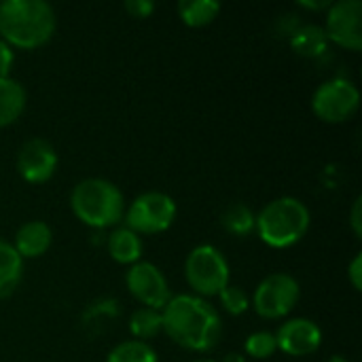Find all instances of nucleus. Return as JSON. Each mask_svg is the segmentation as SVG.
I'll use <instances>...</instances> for the list:
<instances>
[{"instance_id":"1","label":"nucleus","mask_w":362,"mask_h":362,"mask_svg":"<svg viewBox=\"0 0 362 362\" xmlns=\"http://www.w3.org/2000/svg\"><path fill=\"white\" fill-rule=\"evenodd\" d=\"M163 333L180 348L191 352L212 350L223 335L216 308L197 295H176L161 310Z\"/></svg>"},{"instance_id":"2","label":"nucleus","mask_w":362,"mask_h":362,"mask_svg":"<svg viewBox=\"0 0 362 362\" xmlns=\"http://www.w3.org/2000/svg\"><path fill=\"white\" fill-rule=\"evenodd\" d=\"M55 25V11L45 0L0 2V40L8 47L38 49L51 40Z\"/></svg>"},{"instance_id":"3","label":"nucleus","mask_w":362,"mask_h":362,"mask_svg":"<svg viewBox=\"0 0 362 362\" xmlns=\"http://www.w3.org/2000/svg\"><path fill=\"white\" fill-rule=\"evenodd\" d=\"M312 214L297 197H278L269 202L255 218V231L269 248H291L310 231Z\"/></svg>"},{"instance_id":"4","label":"nucleus","mask_w":362,"mask_h":362,"mask_svg":"<svg viewBox=\"0 0 362 362\" xmlns=\"http://www.w3.org/2000/svg\"><path fill=\"white\" fill-rule=\"evenodd\" d=\"M70 208L83 225L93 229H108L123 221L125 197L121 189L110 180L85 178L72 189Z\"/></svg>"},{"instance_id":"5","label":"nucleus","mask_w":362,"mask_h":362,"mask_svg":"<svg viewBox=\"0 0 362 362\" xmlns=\"http://www.w3.org/2000/svg\"><path fill=\"white\" fill-rule=\"evenodd\" d=\"M229 276L231 269L225 255L212 244L193 248L185 261V278L193 293L202 299L218 297V293L229 286Z\"/></svg>"},{"instance_id":"6","label":"nucleus","mask_w":362,"mask_h":362,"mask_svg":"<svg viewBox=\"0 0 362 362\" xmlns=\"http://www.w3.org/2000/svg\"><path fill=\"white\" fill-rule=\"evenodd\" d=\"M125 227L138 235L163 233L176 221V202L168 193L148 191L138 195L125 210Z\"/></svg>"},{"instance_id":"7","label":"nucleus","mask_w":362,"mask_h":362,"mask_svg":"<svg viewBox=\"0 0 362 362\" xmlns=\"http://www.w3.org/2000/svg\"><path fill=\"white\" fill-rule=\"evenodd\" d=\"M301 299L299 282L284 272L272 274L255 288L250 299V308L265 320H280L286 318Z\"/></svg>"},{"instance_id":"8","label":"nucleus","mask_w":362,"mask_h":362,"mask_svg":"<svg viewBox=\"0 0 362 362\" xmlns=\"http://www.w3.org/2000/svg\"><path fill=\"white\" fill-rule=\"evenodd\" d=\"M361 106V91L348 78L325 81L312 95V110L325 123H346Z\"/></svg>"},{"instance_id":"9","label":"nucleus","mask_w":362,"mask_h":362,"mask_svg":"<svg viewBox=\"0 0 362 362\" xmlns=\"http://www.w3.org/2000/svg\"><path fill=\"white\" fill-rule=\"evenodd\" d=\"M125 284H127V291L132 293V297L142 303V308L161 312L168 305V301L172 299L170 284H168L163 272L151 261H138V263L129 265V269L125 274Z\"/></svg>"},{"instance_id":"10","label":"nucleus","mask_w":362,"mask_h":362,"mask_svg":"<svg viewBox=\"0 0 362 362\" xmlns=\"http://www.w3.org/2000/svg\"><path fill=\"white\" fill-rule=\"evenodd\" d=\"M329 42H335L348 51L362 49V2L361 0H339L331 2L327 8L325 25Z\"/></svg>"},{"instance_id":"11","label":"nucleus","mask_w":362,"mask_h":362,"mask_svg":"<svg viewBox=\"0 0 362 362\" xmlns=\"http://www.w3.org/2000/svg\"><path fill=\"white\" fill-rule=\"evenodd\" d=\"M57 170V153L51 142L32 138L21 144L17 153V172L30 185H42L53 178Z\"/></svg>"},{"instance_id":"12","label":"nucleus","mask_w":362,"mask_h":362,"mask_svg":"<svg viewBox=\"0 0 362 362\" xmlns=\"http://www.w3.org/2000/svg\"><path fill=\"white\" fill-rule=\"evenodd\" d=\"M274 335L278 341V350L295 358H303L318 352L322 344V331L310 318H288Z\"/></svg>"},{"instance_id":"13","label":"nucleus","mask_w":362,"mask_h":362,"mask_svg":"<svg viewBox=\"0 0 362 362\" xmlns=\"http://www.w3.org/2000/svg\"><path fill=\"white\" fill-rule=\"evenodd\" d=\"M51 242H53L51 227L42 221H30L17 229L15 242L11 246L21 259H38L51 248Z\"/></svg>"},{"instance_id":"14","label":"nucleus","mask_w":362,"mask_h":362,"mask_svg":"<svg viewBox=\"0 0 362 362\" xmlns=\"http://www.w3.org/2000/svg\"><path fill=\"white\" fill-rule=\"evenodd\" d=\"M108 255L112 257V261L121 263V265H134L138 261H142V238L138 233H134L127 227H119L108 235Z\"/></svg>"},{"instance_id":"15","label":"nucleus","mask_w":362,"mask_h":362,"mask_svg":"<svg viewBox=\"0 0 362 362\" xmlns=\"http://www.w3.org/2000/svg\"><path fill=\"white\" fill-rule=\"evenodd\" d=\"M25 89L13 76L0 78V127L13 125L25 110Z\"/></svg>"},{"instance_id":"16","label":"nucleus","mask_w":362,"mask_h":362,"mask_svg":"<svg viewBox=\"0 0 362 362\" xmlns=\"http://www.w3.org/2000/svg\"><path fill=\"white\" fill-rule=\"evenodd\" d=\"M23 276V259L15 252V248L0 240V299L8 297L21 282Z\"/></svg>"},{"instance_id":"17","label":"nucleus","mask_w":362,"mask_h":362,"mask_svg":"<svg viewBox=\"0 0 362 362\" xmlns=\"http://www.w3.org/2000/svg\"><path fill=\"white\" fill-rule=\"evenodd\" d=\"M291 45H293L295 53H299L303 57H318V55H322L327 51L329 38H327L325 28H320V25H303L297 32H293Z\"/></svg>"},{"instance_id":"18","label":"nucleus","mask_w":362,"mask_h":362,"mask_svg":"<svg viewBox=\"0 0 362 362\" xmlns=\"http://www.w3.org/2000/svg\"><path fill=\"white\" fill-rule=\"evenodd\" d=\"M221 13V4L216 0H180L178 15L189 28H204L212 23Z\"/></svg>"},{"instance_id":"19","label":"nucleus","mask_w":362,"mask_h":362,"mask_svg":"<svg viewBox=\"0 0 362 362\" xmlns=\"http://www.w3.org/2000/svg\"><path fill=\"white\" fill-rule=\"evenodd\" d=\"M255 218L257 214L246 206V204H231L223 216H221V225L225 231H229L231 235L244 238L250 235L255 231Z\"/></svg>"},{"instance_id":"20","label":"nucleus","mask_w":362,"mask_h":362,"mask_svg":"<svg viewBox=\"0 0 362 362\" xmlns=\"http://www.w3.org/2000/svg\"><path fill=\"white\" fill-rule=\"evenodd\" d=\"M129 331L138 341H146L157 337L163 331L161 325V312L151 308H138L129 318Z\"/></svg>"},{"instance_id":"21","label":"nucleus","mask_w":362,"mask_h":362,"mask_svg":"<svg viewBox=\"0 0 362 362\" xmlns=\"http://www.w3.org/2000/svg\"><path fill=\"white\" fill-rule=\"evenodd\" d=\"M106 362H159V358H157V352L146 341L129 339V341H121L119 346H115Z\"/></svg>"},{"instance_id":"22","label":"nucleus","mask_w":362,"mask_h":362,"mask_svg":"<svg viewBox=\"0 0 362 362\" xmlns=\"http://www.w3.org/2000/svg\"><path fill=\"white\" fill-rule=\"evenodd\" d=\"M244 350L250 358H257V361H265V358H272L276 352H278V341H276V335L269 333V331H257L252 335H248L246 344H244Z\"/></svg>"},{"instance_id":"23","label":"nucleus","mask_w":362,"mask_h":362,"mask_svg":"<svg viewBox=\"0 0 362 362\" xmlns=\"http://www.w3.org/2000/svg\"><path fill=\"white\" fill-rule=\"evenodd\" d=\"M218 299H221V305L227 314L231 316H242L250 310V299L248 295L240 288V286H225L221 293H218Z\"/></svg>"},{"instance_id":"24","label":"nucleus","mask_w":362,"mask_h":362,"mask_svg":"<svg viewBox=\"0 0 362 362\" xmlns=\"http://www.w3.org/2000/svg\"><path fill=\"white\" fill-rule=\"evenodd\" d=\"M123 6H125V11H127L132 17H136V19H146V17H151L153 11H155V2H151V0H127Z\"/></svg>"},{"instance_id":"25","label":"nucleus","mask_w":362,"mask_h":362,"mask_svg":"<svg viewBox=\"0 0 362 362\" xmlns=\"http://www.w3.org/2000/svg\"><path fill=\"white\" fill-rule=\"evenodd\" d=\"M13 62H15L13 47H8L4 40H0V78H6V76H11Z\"/></svg>"},{"instance_id":"26","label":"nucleus","mask_w":362,"mask_h":362,"mask_svg":"<svg viewBox=\"0 0 362 362\" xmlns=\"http://www.w3.org/2000/svg\"><path fill=\"white\" fill-rule=\"evenodd\" d=\"M348 276H350V282H352V288L354 291H361L362 288V255H356L350 263V269H348Z\"/></svg>"},{"instance_id":"27","label":"nucleus","mask_w":362,"mask_h":362,"mask_svg":"<svg viewBox=\"0 0 362 362\" xmlns=\"http://www.w3.org/2000/svg\"><path fill=\"white\" fill-rule=\"evenodd\" d=\"M350 225L356 238L362 235V197H356L352 204V212H350Z\"/></svg>"},{"instance_id":"28","label":"nucleus","mask_w":362,"mask_h":362,"mask_svg":"<svg viewBox=\"0 0 362 362\" xmlns=\"http://www.w3.org/2000/svg\"><path fill=\"white\" fill-rule=\"evenodd\" d=\"M299 4L305 6V8H312V11H322V8H329L331 6L329 0H318V2H305V0H301Z\"/></svg>"},{"instance_id":"29","label":"nucleus","mask_w":362,"mask_h":362,"mask_svg":"<svg viewBox=\"0 0 362 362\" xmlns=\"http://www.w3.org/2000/svg\"><path fill=\"white\" fill-rule=\"evenodd\" d=\"M221 362H246V358L242 354H238V352H229Z\"/></svg>"},{"instance_id":"30","label":"nucleus","mask_w":362,"mask_h":362,"mask_svg":"<svg viewBox=\"0 0 362 362\" xmlns=\"http://www.w3.org/2000/svg\"><path fill=\"white\" fill-rule=\"evenodd\" d=\"M329 362H350L346 356H341V354H335V356H331L329 358Z\"/></svg>"},{"instance_id":"31","label":"nucleus","mask_w":362,"mask_h":362,"mask_svg":"<svg viewBox=\"0 0 362 362\" xmlns=\"http://www.w3.org/2000/svg\"><path fill=\"white\" fill-rule=\"evenodd\" d=\"M193 362H216V361H210V358H199V361H193Z\"/></svg>"}]
</instances>
